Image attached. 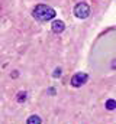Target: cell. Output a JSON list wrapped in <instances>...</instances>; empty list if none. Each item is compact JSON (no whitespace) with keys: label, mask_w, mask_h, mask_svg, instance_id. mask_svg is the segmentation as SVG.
Masks as SVG:
<instances>
[{"label":"cell","mask_w":116,"mask_h":124,"mask_svg":"<svg viewBox=\"0 0 116 124\" xmlns=\"http://www.w3.org/2000/svg\"><path fill=\"white\" fill-rule=\"evenodd\" d=\"M106 108H107V110H115L116 108V101L115 100H107V102H106Z\"/></svg>","instance_id":"6"},{"label":"cell","mask_w":116,"mask_h":124,"mask_svg":"<svg viewBox=\"0 0 116 124\" xmlns=\"http://www.w3.org/2000/svg\"><path fill=\"white\" fill-rule=\"evenodd\" d=\"M41 123V118L38 116H30L28 118V124H39Z\"/></svg>","instance_id":"5"},{"label":"cell","mask_w":116,"mask_h":124,"mask_svg":"<svg viewBox=\"0 0 116 124\" xmlns=\"http://www.w3.org/2000/svg\"><path fill=\"white\" fill-rule=\"evenodd\" d=\"M87 81V74L84 72H78V74H76L73 78H71V85L73 87H81V85H84Z\"/></svg>","instance_id":"3"},{"label":"cell","mask_w":116,"mask_h":124,"mask_svg":"<svg viewBox=\"0 0 116 124\" xmlns=\"http://www.w3.org/2000/svg\"><path fill=\"white\" fill-rule=\"evenodd\" d=\"M25 98H26V94L25 93H19L18 94V101H19V102H23Z\"/></svg>","instance_id":"7"},{"label":"cell","mask_w":116,"mask_h":124,"mask_svg":"<svg viewBox=\"0 0 116 124\" xmlns=\"http://www.w3.org/2000/svg\"><path fill=\"white\" fill-rule=\"evenodd\" d=\"M51 28H52V31L55 32V33H61V32L64 31L65 26H64V22H61V20H54Z\"/></svg>","instance_id":"4"},{"label":"cell","mask_w":116,"mask_h":124,"mask_svg":"<svg viewBox=\"0 0 116 124\" xmlns=\"http://www.w3.org/2000/svg\"><path fill=\"white\" fill-rule=\"evenodd\" d=\"M74 15L78 19H86L87 16L90 15V7L87 3H77L74 7Z\"/></svg>","instance_id":"2"},{"label":"cell","mask_w":116,"mask_h":124,"mask_svg":"<svg viewBox=\"0 0 116 124\" xmlns=\"http://www.w3.org/2000/svg\"><path fill=\"white\" fill-rule=\"evenodd\" d=\"M33 17H36L38 20L41 22H47V20H51L55 17V10L49 6H45V4H38L33 12H32Z\"/></svg>","instance_id":"1"}]
</instances>
